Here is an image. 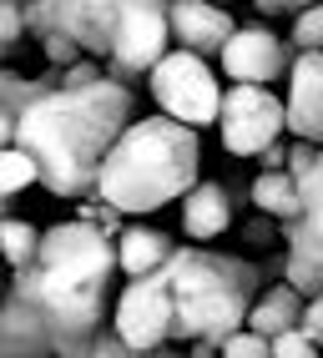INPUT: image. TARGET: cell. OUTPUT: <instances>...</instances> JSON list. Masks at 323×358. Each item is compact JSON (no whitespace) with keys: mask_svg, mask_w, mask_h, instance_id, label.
Masks as SVG:
<instances>
[{"mask_svg":"<svg viewBox=\"0 0 323 358\" xmlns=\"http://www.w3.org/2000/svg\"><path fill=\"white\" fill-rule=\"evenodd\" d=\"M318 172H323V147H318Z\"/></svg>","mask_w":323,"mask_h":358,"instance_id":"38","label":"cell"},{"mask_svg":"<svg viewBox=\"0 0 323 358\" xmlns=\"http://www.w3.org/2000/svg\"><path fill=\"white\" fill-rule=\"evenodd\" d=\"M41 51H45V61H51L56 71H61V66H71V61H81V56H86V51H81V45H76L71 36H66V31H56V36H45V41H41Z\"/></svg>","mask_w":323,"mask_h":358,"instance_id":"29","label":"cell"},{"mask_svg":"<svg viewBox=\"0 0 323 358\" xmlns=\"http://www.w3.org/2000/svg\"><path fill=\"white\" fill-rule=\"evenodd\" d=\"M122 273L117 237L91 217L56 222L41 232V248L26 268H15L10 282L26 293L56 333V358H76L106 323L111 278Z\"/></svg>","mask_w":323,"mask_h":358,"instance_id":"2","label":"cell"},{"mask_svg":"<svg viewBox=\"0 0 323 358\" xmlns=\"http://www.w3.org/2000/svg\"><path fill=\"white\" fill-rule=\"evenodd\" d=\"M10 141H15V116L0 111V147H10Z\"/></svg>","mask_w":323,"mask_h":358,"instance_id":"35","label":"cell"},{"mask_svg":"<svg viewBox=\"0 0 323 358\" xmlns=\"http://www.w3.org/2000/svg\"><path fill=\"white\" fill-rule=\"evenodd\" d=\"M147 86H152V101L187 127H213L222 111V81L197 51H167L147 71Z\"/></svg>","mask_w":323,"mask_h":358,"instance_id":"5","label":"cell"},{"mask_svg":"<svg viewBox=\"0 0 323 358\" xmlns=\"http://www.w3.org/2000/svg\"><path fill=\"white\" fill-rule=\"evenodd\" d=\"M303 303H308V298L283 278V282H273V288H263L258 303L247 308V328H252V333H268V338H278V333H288V328L303 323Z\"/></svg>","mask_w":323,"mask_h":358,"instance_id":"17","label":"cell"},{"mask_svg":"<svg viewBox=\"0 0 323 358\" xmlns=\"http://www.w3.org/2000/svg\"><path fill=\"white\" fill-rule=\"evenodd\" d=\"M172 237L162 232V227H147V222H131L117 232V262H122V273L127 278H147L157 268H167L172 262Z\"/></svg>","mask_w":323,"mask_h":358,"instance_id":"15","label":"cell"},{"mask_svg":"<svg viewBox=\"0 0 323 358\" xmlns=\"http://www.w3.org/2000/svg\"><path fill=\"white\" fill-rule=\"evenodd\" d=\"M288 131L323 147V51H298L288 66Z\"/></svg>","mask_w":323,"mask_h":358,"instance_id":"11","label":"cell"},{"mask_svg":"<svg viewBox=\"0 0 323 358\" xmlns=\"http://www.w3.org/2000/svg\"><path fill=\"white\" fill-rule=\"evenodd\" d=\"M252 6H258L263 15H283V10H293V15H298V10H308L313 0H252Z\"/></svg>","mask_w":323,"mask_h":358,"instance_id":"33","label":"cell"},{"mask_svg":"<svg viewBox=\"0 0 323 358\" xmlns=\"http://www.w3.org/2000/svg\"><path fill=\"white\" fill-rule=\"evenodd\" d=\"M318 166V141H303V136H293V147H288V172L303 182L308 172Z\"/></svg>","mask_w":323,"mask_h":358,"instance_id":"30","label":"cell"},{"mask_svg":"<svg viewBox=\"0 0 323 358\" xmlns=\"http://www.w3.org/2000/svg\"><path fill=\"white\" fill-rule=\"evenodd\" d=\"M172 45V0H122L117 36H111V76L136 81L167 56Z\"/></svg>","mask_w":323,"mask_h":358,"instance_id":"7","label":"cell"},{"mask_svg":"<svg viewBox=\"0 0 323 358\" xmlns=\"http://www.w3.org/2000/svg\"><path fill=\"white\" fill-rule=\"evenodd\" d=\"M31 182H41V162L26 152V147H0V197H15L26 192Z\"/></svg>","mask_w":323,"mask_h":358,"instance_id":"21","label":"cell"},{"mask_svg":"<svg viewBox=\"0 0 323 358\" xmlns=\"http://www.w3.org/2000/svg\"><path fill=\"white\" fill-rule=\"evenodd\" d=\"M222 71L233 81H258V86H273L278 76H288L293 66V51L273 36L268 26H238L233 36H227V45L217 51Z\"/></svg>","mask_w":323,"mask_h":358,"instance_id":"9","label":"cell"},{"mask_svg":"<svg viewBox=\"0 0 323 358\" xmlns=\"http://www.w3.org/2000/svg\"><path fill=\"white\" fill-rule=\"evenodd\" d=\"M217 358H273V338L268 333H252V328H238V333H227Z\"/></svg>","mask_w":323,"mask_h":358,"instance_id":"24","label":"cell"},{"mask_svg":"<svg viewBox=\"0 0 323 358\" xmlns=\"http://www.w3.org/2000/svg\"><path fill=\"white\" fill-rule=\"evenodd\" d=\"M172 273L157 268L147 278H127V293L111 308V333L131 348H162L172 343Z\"/></svg>","mask_w":323,"mask_h":358,"instance_id":"8","label":"cell"},{"mask_svg":"<svg viewBox=\"0 0 323 358\" xmlns=\"http://www.w3.org/2000/svg\"><path fill=\"white\" fill-rule=\"evenodd\" d=\"M233 31H238V20H233V10H222V0H172V41L182 51L217 56Z\"/></svg>","mask_w":323,"mask_h":358,"instance_id":"12","label":"cell"},{"mask_svg":"<svg viewBox=\"0 0 323 358\" xmlns=\"http://www.w3.org/2000/svg\"><path fill=\"white\" fill-rule=\"evenodd\" d=\"M217 131L227 157H263L288 131V101L258 81H233V91H222Z\"/></svg>","mask_w":323,"mask_h":358,"instance_id":"6","label":"cell"},{"mask_svg":"<svg viewBox=\"0 0 323 358\" xmlns=\"http://www.w3.org/2000/svg\"><path fill=\"white\" fill-rule=\"evenodd\" d=\"M283 278L293 282L303 298H313V293H323V262H313V257H298V252H288L283 257Z\"/></svg>","mask_w":323,"mask_h":358,"instance_id":"23","label":"cell"},{"mask_svg":"<svg viewBox=\"0 0 323 358\" xmlns=\"http://www.w3.org/2000/svg\"><path fill=\"white\" fill-rule=\"evenodd\" d=\"M0 358H56V333L45 313L10 282L0 303Z\"/></svg>","mask_w":323,"mask_h":358,"instance_id":"10","label":"cell"},{"mask_svg":"<svg viewBox=\"0 0 323 358\" xmlns=\"http://www.w3.org/2000/svg\"><path fill=\"white\" fill-rule=\"evenodd\" d=\"M122 0H61V31L71 36L86 56H111Z\"/></svg>","mask_w":323,"mask_h":358,"instance_id":"13","label":"cell"},{"mask_svg":"<svg viewBox=\"0 0 323 358\" xmlns=\"http://www.w3.org/2000/svg\"><path fill=\"white\" fill-rule=\"evenodd\" d=\"M61 31V0H26V36L45 41Z\"/></svg>","mask_w":323,"mask_h":358,"instance_id":"26","label":"cell"},{"mask_svg":"<svg viewBox=\"0 0 323 358\" xmlns=\"http://www.w3.org/2000/svg\"><path fill=\"white\" fill-rule=\"evenodd\" d=\"M6 293H10V278H0V303H6Z\"/></svg>","mask_w":323,"mask_h":358,"instance_id":"36","label":"cell"},{"mask_svg":"<svg viewBox=\"0 0 323 358\" xmlns=\"http://www.w3.org/2000/svg\"><path fill=\"white\" fill-rule=\"evenodd\" d=\"M56 86H61V76L31 81V76H15V71H0V111H10L15 122H20V111H31L45 91H56Z\"/></svg>","mask_w":323,"mask_h":358,"instance_id":"19","label":"cell"},{"mask_svg":"<svg viewBox=\"0 0 323 358\" xmlns=\"http://www.w3.org/2000/svg\"><path fill=\"white\" fill-rule=\"evenodd\" d=\"M298 192H303V212H298L293 222H283L288 252L323 262V172H318V166H313L303 182H298Z\"/></svg>","mask_w":323,"mask_h":358,"instance_id":"16","label":"cell"},{"mask_svg":"<svg viewBox=\"0 0 323 358\" xmlns=\"http://www.w3.org/2000/svg\"><path fill=\"white\" fill-rule=\"evenodd\" d=\"M41 248V227L36 222H20V217H6L0 222V262L15 273V268H26V262L36 257Z\"/></svg>","mask_w":323,"mask_h":358,"instance_id":"20","label":"cell"},{"mask_svg":"<svg viewBox=\"0 0 323 358\" xmlns=\"http://www.w3.org/2000/svg\"><path fill=\"white\" fill-rule=\"evenodd\" d=\"M76 358H182V353H172L167 343H162V348H131V343L117 338V333H96Z\"/></svg>","mask_w":323,"mask_h":358,"instance_id":"22","label":"cell"},{"mask_svg":"<svg viewBox=\"0 0 323 358\" xmlns=\"http://www.w3.org/2000/svg\"><path fill=\"white\" fill-rule=\"evenodd\" d=\"M56 76H61V86H66V91H81V86H91V81H101V66L81 56V61H71V66H61Z\"/></svg>","mask_w":323,"mask_h":358,"instance_id":"31","label":"cell"},{"mask_svg":"<svg viewBox=\"0 0 323 358\" xmlns=\"http://www.w3.org/2000/svg\"><path fill=\"white\" fill-rule=\"evenodd\" d=\"M172 343H227V333L247 328V308L263 293V268L233 252L177 248L172 262Z\"/></svg>","mask_w":323,"mask_h":358,"instance_id":"4","label":"cell"},{"mask_svg":"<svg viewBox=\"0 0 323 358\" xmlns=\"http://www.w3.org/2000/svg\"><path fill=\"white\" fill-rule=\"evenodd\" d=\"M247 197H252V207H258L263 217H278V222H293L298 212H303V192H298V177L288 172V166H278V172H258Z\"/></svg>","mask_w":323,"mask_h":358,"instance_id":"18","label":"cell"},{"mask_svg":"<svg viewBox=\"0 0 323 358\" xmlns=\"http://www.w3.org/2000/svg\"><path fill=\"white\" fill-rule=\"evenodd\" d=\"M273 358H323V348L308 338L303 328H288V333L273 338Z\"/></svg>","mask_w":323,"mask_h":358,"instance_id":"27","label":"cell"},{"mask_svg":"<svg viewBox=\"0 0 323 358\" xmlns=\"http://www.w3.org/2000/svg\"><path fill=\"white\" fill-rule=\"evenodd\" d=\"M233 227V197H227L222 182H197L187 197H182V232L192 243H213Z\"/></svg>","mask_w":323,"mask_h":358,"instance_id":"14","label":"cell"},{"mask_svg":"<svg viewBox=\"0 0 323 358\" xmlns=\"http://www.w3.org/2000/svg\"><path fill=\"white\" fill-rule=\"evenodd\" d=\"M222 6H227V0H222Z\"/></svg>","mask_w":323,"mask_h":358,"instance_id":"39","label":"cell"},{"mask_svg":"<svg viewBox=\"0 0 323 358\" xmlns=\"http://www.w3.org/2000/svg\"><path fill=\"white\" fill-rule=\"evenodd\" d=\"M278 166H288V147H283V141H273V147L263 152V172H278Z\"/></svg>","mask_w":323,"mask_h":358,"instance_id":"34","label":"cell"},{"mask_svg":"<svg viewBox=\"0 0 323 358\" xmlns=\"http://www.w3.org/2000/svg\"><path fill=\"white\" fill-rule=\"evenodd\" d=\"M197 172H202L197 127L157 111V116L131 122L111 141L101 177H96V197L106 207L127 212V217H142V212H157L167 202H182L197 187Z\"/></svg>","mask_w":323,"mask_h":358,"instance_id":"3","label":"cell"},{"mask_svg":"<svg viewBox=\"0 0 323 358\" xmlns=\"http://www.w3.org/2000/svg\"><path fill=\"white\" fill-rule=\"evenodd\" d=\"M293 45L298 51H323V0L293 15Z\"/></svg>","mask_w":323,"mask_h":358,"instance_id":"25","label":"cell"},{"mask_svg":"<svg viewBox=\"0 0 323 358\" xmlns=\"http://www.w3.org/2000/svg\"><path fill=\"white\" fill-rule=\"evenodd\" d=\"M136 96L117 76H101L81 91H45V96L20 111L15 147H26L41 162V187L56 197H91L101 177V162L127 127H131Z\"/></svg>","mask_w":323,"mask_h":358,"instance_id":"1","label":"cell"},{"mask_svg":"<svg viewBox=\"0 0 323 358\" xmlns=\"http://www.w3.org/2000/svg\"><path fill=\"white\" fill-rule=\"evenodd\" d=\"M26 36V0H0V45H10Z\"/></svg>","mask_w":323,"mask_h":358,"instance_id":"28","label":"cell"},{"mask_svg":"<svg viewBox=\"0 0 323 358\" xmlns=\"http://www.w3.org/2000/svg\"><path fill=\"white\" fill-rule=\"evenodd\" d=\"M298 328H303L308 338L323 348V293H313V298L303 303V323H298Z\"/></svg>","mask_w":323,"mask_h":358,"instance_id":"32","label":"cell"},{"mask_svg":"<svg viewBox=\"0 0 323 358\" xmlns=\"http://www.w3.org/2000/svg\"><path fill=\"white\" fill-rule=\"evenodd\" d=\"M0 222H6V197H0Z\"/></svg>","mask_w":323,"mask_h":358,"instance_id":"37","label":"cell"}]
</instances>
